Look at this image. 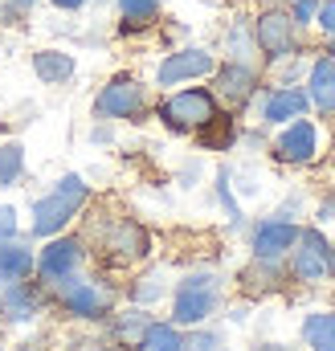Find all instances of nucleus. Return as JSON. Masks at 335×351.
Returning <instances> with one entry per match:
<instances>
[{"mask_svg": "<svg viewBox=\"0 0 335 351\" xmlns=\"http://www.w3.org/2000/svg\"><path fill=\"white\" fill-rule=\"evenodd\" d=\"M90 196L94 192H90L86 176H78V172H66L62 180H54L49 192H41L33 200V208H29V241H45V237L66 233L86 213Z\"/></svg>", "mask_w": 335, "mask_h": 351, "instance_id": "1", "label": "nucleus"}, {"mask_svg": "<svg viewBox=\"0 0 335 351\" xmlns=\"http://www.w3.org/2000/svg\"><path fill=\"white\" fill-rule=\"evenodd\" d=\"M82 237L90 254H102L106 265H139L152 254V233L135 217H94Z\"/></svg>", "mask_w": 335, "mask_h": 351, "instance_id": "2", "label": "nucleus"}, {"mask_svg": "<svg viewBox=\"0 0 335 351\" xmlns=\"http://www.w3.org/2000/svg\"><path fill=\"white\" fill-rule=\"evenodd\" d=\"M225 306V278L217 269H192L172 286V323L180 331L205 327Z\"/></svg>", "mask_w": 335, "mask_h": 351, "instance_id": "3", "label": "nucleus"}, {"mask_svg": "<svg viewBox=\"0 0 335 351\" xmlns=\"http://www.w3.org/2000/svg\"><path fill=\"white\" fill-rule=\"evenodd\" d=\"M45 294H49V298L58 302V311H62L66 319H74V323H106L111 311H115V298H119L102 278H86L82 269L70 274V278H62V282L49 286Z\"/></svg>", "mask_w": 335, "mask_h": 351, "instance_id": "4", "label": "nucleus"}, {"mask_svg": "<svg viewBox=\"0 0 335 351\" xmlns=\"http://www.w3.org/2000/svg\"><path fill=\"white\" fill-rule=\"evenodd\" d=\"M217 114H221V102H217L213 86H176L168 90V98L156 106V119L176 135H196Z\"/></svg>", "mask_w": 335, "mask_h": 351, "instance_id": "5", "label": "nucleus"}, {"mask_svg": "<svg viewBox=\"0 0 335 351\" xmlns=\"http://www.w3.org/2000/svg\"><path fill=\"white\" fill-rule=\"evenodd\" d=\"M152 114V90L131 74H115L94 94V119L102 123H143Z\"/></svg>", "mask_w": 335, "mask_h": 351, "instance_id": "6", "label": "nucleus"}, {"mask_svg": "<svg viewBox=\"0 0 335 351\" xmlns=\"http://www.w3.org/2000/svg\"><path fill=\"white\" fill-rule=\"evenodd\" d=\"M286 274L303 286H315V282H327L335 278V245L323 237L319 225H303L290 254H286Z\"/></svg>", "mask_w": 335, "mask_h": 351, "instance_id": "7", "label": "nucleus"}, {"mask_svg": "<svg viewBox=\"0 0 335 351\" xmlns=\"http://www.w3.org/2000/svg\"><path fill=\"white\" fill-rule=\"evenodd\" d=\"M90 258V245H86L82 233H58V237H45L41 250H37V265H33V278L49 290L58 286L62 278L78 274Z\"/></svg>", "mask_w": 335, "mask_h": 351, "instance_id": "8", "label": "nucleus"}, {"mask_svg": "<svg viewBox=\"0 0 335 351\" xmlns=\"http://www.w3.org/2000/svg\"><path fill=\"white\" fill-rule=\"evenodd\" d=\"M253 41H257L262 62L278 66V62H286V58L299 53V25L290 21V12L282 4H274V8H266V12L253 16Z\"/></svg>", "mask_w": 335, "mask_h": 351, "instance_id": "9", "label": "nucleus"}, {"mask_svg": "<svg viewBox=\"0 0 335 351\" xmlns=\"http://www.w3.org/2000/svg\"><path fill=\"white\" fill-rule=\"evenodd\" d=\"M45 286L33 282V278H21V282H4L0 286V323L4 327H33L41 315H45Z\"/></svg>", "mask_w": 335, "mask_h": 351, "instance_id": "10", "label": "nucleus"}, {"mask_svg": "<svg viewBox=\"0 0 335 351\" xmlns=\"http://www.w3.org/2000/svg\"><path fill=\"white\" fill-rule=\"evenodd\" d=\"M274 160L278 164H290V168H307L319 160V123L315 119H290L286 127H278L274 143H270Z\"/></svg>", "mask_w": 335, "mask_h": 351, "instance_id": "11", "label": "nucleus"}, {"mask_svg": "<svg viewBox=\"0 0 335 351\" xmlns=\"http://www.w3.org/2000/svg\"><path fill=\"white\" fill-rule=\"evenodd\" d=\"M217 70V53L200 49V45H184V49H172L160 70H156V86L160 90H176L188 86V82H200V78H213Z\"/></svg>", "mask_w": 335, "mask_h": 351, "instance_id": "12", "label": "nucleus"}, {"mask_svg": "<svg viewBox=\"0 0 335 351\" xmlns=\"http://www.w3.org/2000/svg\"><path fill=\"white\" fill-rule=\"evenodd\" d=\"M299 221H282V217H262L250 225V258L262 262H286L294 237H299Z\"/></svg>", "mask_w": 335, "mask_h": 351, "instance_id": "13", "label": "nucleus"}, {"mask_svg": "<svg viewBox=\"0 0 335 351\" xmlns=\"http://www.w3.org/2000/svg\"><path fill=\"white\" fill-rule=\"evenodd\" d=\"M262 86V70L257 66H242V62H217L213 70V94L221 106H246Z\"/></svg>", "mask_w": 335, "mask_h": 351, "instance_id": "14", "label": "nucleus"}, {"mask_svg": "<svg viewBox=\"0 0 335 351\" xmlns=\"http://www.w3.org/2000/svg\"><path fill=\"white\" fill-rule=\"evenodd\" d=\"M311 110V98L303 86H270L262 94V123L266 127H286L290 119H303Z\"/></svg>", "mask_w": 335, "mask_h": 351, "instance_id": "15", "label": "nucleus"}, {"mask_svg": "<svg viewBox=\"0 0 335 351\" xmlns=\"http://www.w3.org/2000/svg\"><path fill=\"white\" fill-rule=\"evenodd\" d=\"M307 98H311V110H319L323 119L335 114V58L323 49L315 62H307Z\"/></svg>", "mask_w": 335, "mask_h": 351, "instance_id": "16", "label": "nucleus"}, {"mask_svg": "<svg viewBox=\"0 0 335 351\" xmlns=\"http://www.w3.org/2000/svg\"><path fill=\"white\" fill-rule=\"evenodd\" d=\"M29 66H33V78L41 86H66L78 74V58L70 49H37Z\"/></svg>", "mask_w": 335, "mask_h": 351, "instance_id": "17", "label": "nucleus"}, {"mask_svg": "<svg viewBox=\"0 0 335 351\" xmlns=\"http://www.w3.org/2000/svg\"><path fill=\"white\" fill-rule=\"evenodd\" d=\"M290 274H286V262H262V258H250V265L242 269V294H250V298H266V294H274L282 282H286Z\"/></svg>", "mask_w": 335, "mask_h": 351, "instance_id": "18", "label": "nucleus"}, {"mask_svg": "<svg viewBox=\"0 0 335 351\" xmlns=\"http://www.w3.org/2000/svg\"><path fill=\"white\" fill-rule=\"evenodd\" d=\"M33 265H37V250H33L29 237L0 241V286L4 282H21V278H33Z\"/></svg>", "mask_w": 335, "mask_h": 351, "instance_id": "19", "label": "nucleus"}, {"mask_svg": "<svg viewBox=\"0 0 335 351\" xmlns=\"http://www.w3.org/2000/svg\"><path fill=\"white\" fill-rule=\"evenodd\" d=\"M148 323H152V315H148V306H127V311H111V319H106V327H111V339L119 343V348H135L139 343V335L148 331Z\"/></svg>", "mask_w": 335, "mask_h": 351, "instance_id": "20", "label": "nucleus"}, {"mask_svg": "<svg viewBox=\"0 0 335 351\" xmlns=\"http://www.w3.org/2000/svg\"><path fill=\"white\" fill-rule=\"evenodd\" d=\"M225 62H242V66H257L262 70V53H257V41H253V21L238 16L225 33Z\"/></svg>", "mask_w": 335, "mask_h": 351, "instance_id": "21", "label": "nucleus"}, {"mask_svg": "<svg viewBox=\"0 0 335 351\" xmlns=\"http://www.w3.org/2000/svg\"><path fill=\"white\" fill-rule=\"evenodd\" d=\"M299 339L307 351H335V311H311L303 315Z\"/></svg>", "mask_w": 335, "mask_h": 351, "instance_id": "22", "label": "nucleus"}, {"mask_svg": "<svg viewBox=\"0 0 335 351\" xmlns=\"http://www.w3.org/2000/svg\"><path fill=\"white\" fill-rule=\"evenodd\" d=\"M131 351H184V331L168 319V323H148V331L139 335V343Z\"/></svg>", "mask_w": 335, "mask_h": 351, "instance_id": "23", "label": "nucleus"}, {"mask_svg": "<svg viewBox=\"0 0 335 351\" xmlns=\"http://www.w3.org/2000/svg\"><path fill=\"white\" fill-rule=\"evenodd\" d=\"M164 294H172V286H168V274H164V269H148L143 278H135V282L127 286V298H131L135 306H148V311H152V306H156Z\"/></svg>", "mask_w": 335, "mask_h": 351, "instance_id": "24", "label": "nucleus"}, {"mask_svg": "<svg viewBox=\"0 0 335 351\" xmlns=\"http://www.w3.org/2000/svg\"><path fill=\"white\" fill-rule=\"evenodd\" d=\"M196 143H200L205 152H229V147L238 143V119L221 110L205 131H196Z\"/></svg>", "mask_w": 335, "mask_h": 351, "instance_id": "25", "label": "nucleus"}, {"mask_svg": "<svg viewBox=\"0 0 335 351\" xmlns=\"http://www.w3.org/2000/svg\"><path fill=\"white\" fill-rule=\"evenodd\" d=\"M115 4H119V16H123V33L152 29L160 21V0H115Z\"/></svg>", "mask_w": 335, "mask_h": 351, "instance_id": "26", "label": "nucleus"}, {"mask_svg": "<svg viewBox=\"0 0 335 351\" xmlns=\"http://www.w3.org/2000/svg\"><path fill=\"white\" fill-rule=\"evenodd\" d=\"M25 180V143L4 139L0 143V188H16Z\"/></svg>", "mask_w": 335, "mask_h": 351, "instance_id": "27", "label": "nucleus"}, {"mask_svg": "<svg viewBox=\"0 0 335 351\" xmlns=\"http://www.w3.org/2000/svg\"><path fill=\"white\" fill-rule=\"evenodd\" d=\"M213 188H217V200H221V208H225L229 225H233V229H246V213H242V204H238V196H233V172H229V168H221L217 180H213Z\"/></svg>", "mask_w": 335, "mask_h": 351, "instance_id": "28", "label": "nucleus"}, {"mask_svg": "<svg viewBox=\"0 0 335 351\" xmlns=\"http://www.w3.org/2000/svg\"><path fill=\"white\" fill-rule=\"evenodd\" d=\"M184 351H225V339H221L217 331L188 327V335H184Z\"/></svg>", "mask_w": 335, "mask_h": 351, "instance_id": "29", "label": "nucleus"}, {"mask_svg": "<svg viewBox=\"0 0 335 351\" xmlns=\"http://www.w3.org/2000/svg\"><path fill=\"white\" fill-rule=\"evenodd\" d=\"M286 12H290V21L299 29H311L315 25V12H319V0H294V4H286Z\"/></svg>", "mask_w": 335, "mask_h": 351, "instance_id": "30", "label": "nucleus"}, {"mask_svg": "<svg viewBox=\"0 0 335 351\" xmlns=\"http://www.w3.org/2000/svg\"><path fill=\"white\" fill-rule=\"evenodd\" d=\"M12 237H25L21 233V213L12 204H0V241H12Z\"/></svg>", "mask_w": 335, "mask_h": 351, "instance_id": "31", "label": "nucleus"}, {"mask_svg": "<svg viewBox=\"0 0 335 351\" xmlns=\"http://www.w3.org/2000/svg\"><path fill=\"white\" fill-rule=\"evenodd\" d=\"M33 8H37V0H0V16H4V21H12V25H16V21H25Z\"/></svg>", "mask_w": 335, "mask_h": 351, "instance_id": "32", "label": "nucleus"}, {"mask_svg": "<svg viewBox=\"0 0 335 351\" xmlns=\"http://www.w3.org/2000/svg\"><path fill=\"white\" fill-rule=\"evenodd\" d=\"M299 213H303V196L294 192V196H286V200L278 204V213H274V217H282V221H299Z\"/></svg>", "mask_w": 335, "mask_h": 351, "instance_id": "33", "label": "nucleus"}, {"mask_svg": "<svg viewBox=\"0 0 335 351\" xmlns=\"http://www.w3.org/2000/svg\"><path fill=\"white\" fill-rule=\"evenodd\" d=\"M315 221H319V225L335 221V192H327V196L319 200V208H315Z\"/></svg>", "mask_w": 335, "mask_h": 351, "instance_id": "34", "label": "nucleus"}, {"mask_svg": "<svg viewBox=\"0 0 335 351\" xmlns=\"http://www.w3.org/2000/svg\"><path fill=\"white\" fill-rule=\"evenodd\" d=\"M111 139H115V131H111V123H102V119H98V127L90 131V143H111Z\"/></svg>", "mask_w": 335, "mask_h": 351, "instance_id": "35", "label": "nucleus"}, {"mask_svg": "<svg viewBox=\"0 0 335 351\" xmlns=\"http://www.w3.org/2000/svg\"><path fill=\"white\" fill-rule=\"evenodd\" d=\"M54 8H62V12H82L86 4H94V0H49Z\"/></svg>", "mask_w": 335, "mask_h": 351, "instance_id": "36", "label": "nucleus"}, {"mask_svg": "<svg viewBox=\"0 0 335 351\" xmlns=\"http://www.w3.org/2000/svg\"><path fill=\"white\" fill-rule=\"evenodd\" d=\"M78 351H119V348H111V343H74Z\"/></svg>", "mask_w": 335, "mask_h": 351, "instance_id": "37", "label": "nucleus"}, {"mask_svg": "<svg viewBox=\"0 0 335 351\" xmlns=\"http://www.w3.org/2000/svg\"><path fill=\"white\" fill-rule=\"evenodd\" d=\"M253 351H290V348H282V343H262V348H253Z\"/></svg>", "mask_w": 335, "mask_h": 351, "instance_id": "38", "label": "nucleus"}, {"mask_svg": "<svg viewBox=\"0 0 335 351\" xmlns=\"http://www.w3.org/2000/svg\"><path fill=\"white\" fill-rule=\"evenodd\" d=\"M278 4H282V8H286V4H294V0H278Z\"/></svg>", "mask_w": 335, "mask_h": 351, "instance_id": "39", "label": "nucleus"}, {"mask_svg": "<svg viewBox=\"0 0 335 351\" xmlns=\"http://www.w3.org/2000/svg\"><path fill=\"white\" fill-rule=\"evenodd\" d=\"M0 351H4V348H0Z\"/></svg>", "mask_w": 335, "mask_h": 351, "instance_id": "40", "label": "nucleus"}]
</instances>
